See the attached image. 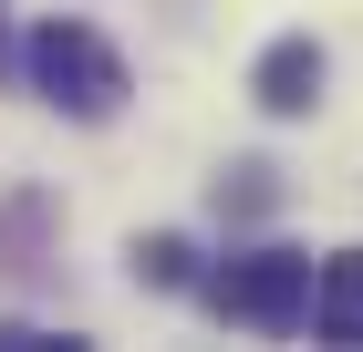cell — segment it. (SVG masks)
<instances>
[{"instance_id":"6","label":"cell","mask_w":363,"mask_h":352,"mask_svg":"<svg viewBox=\"0 0 363 352\" xmlns=\"http://www.w3.org/2000/svg\"><path fill=\"white\" fill-rule=\"evenodd\" d=\"M270 208V166H228L218 176V217H259Z\"/></svg>"},{"instance_id":"4","label":"cell","mask_w":363,"mask_h":352,"mask_svg":"<svg viewBox=\"0 0 363 352\" xmlns=\"http://www.w3.org/2000/svg\"><path fill=\"white\" fill-rule=\"evenodd\" d=\"M311 331L333 352H363V249H333L311 280Z\"/></svg>"},{"instance_id":"5","label":"cell","mask_w":363,"mask_h":352,"mask_svg":"<svg viewBox=\"0 0 363 352\" xmlns=\"http://www.w3.org/2000/svg\"><path fill=\"white\" fill-rule=\"evenodd\" d=\"M135 280H145V290H187V280H197V249L177 239V228H156V239H135Z\"/></svg>"},{"instance_id":"2","label":"cell","mask_w":363,"mask_h":352,"mask_svg":"<svg viewBox=\"0 0 363 352\" xmlns=\"http://www.w3.org/2000/svg\"><path fill=\"white\" fill-rule=\"evenodd\" d=\"M311 259L301 249H250V259H228L218 280H208V311L218 322H239V331H301L311 322Z\"/></svg>"},{"instance_id":"1","label":"cell","mask_w":363,"mask_h":352,"mask_svg":"<svg viewBox=\"0 0 363 352\" xmlns=\"http://www.w3.org/2000/svg\"><path fill=\"white\" fill-rule=\"evenodd\" d=\"M21 73H31L42 104L84 114V125H104V114L125 104V52H114L94 21H42V31L21 42Z\"/></svg>"},{"instance_id":"3","label":"cell","mask_w":363,"mask_h":352,"mask_svg":"<svg viewBox=\"0 0 363 352\" xmlns=\"http://www.w3.org/2000/svg\"><path fill=\"white\" fill-rule=\"evenodd\" d=\"M250 93H259V114H311L322 104V42H270L259 52V73H250Z\"/></svg>"}]
</instances>
